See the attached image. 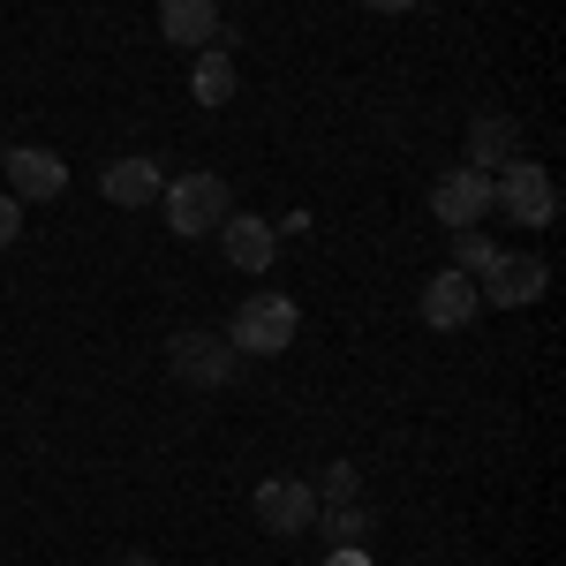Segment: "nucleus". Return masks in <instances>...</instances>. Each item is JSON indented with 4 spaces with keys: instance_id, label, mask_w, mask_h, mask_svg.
<instances>
[{
    "instance_id": "1",
    "label": "nucleus",
    "mask_w": 566,
    "mask_h": 566,
    "mask_svg": "<svg viewBox=\"0 0 566 566\" xmlns=\"http://www.w3.org/2000/svg\"><path fill=\"white\" fill-rule=\"evenodd\" d=\"M159 205H167V227H175L181 242H205L219 234V219L234 212V197H227V181L219 175H181L159 189Z\"/></svg>"
},
{
    "instance_id": "2",
    "label": "nucleus",
    "mask_w": 566,
    "mask_h": 566,
    "mask_svg": "<svg viewBox=\"0 0 566 566\" xmlns=\"http://www.w3.org/2000/svg\"><path fill=\"white\" fill-rule=\"evenodd\" d=\"M295 333H303V310L287 303V295H250V303L234 310V355H280V348H295Z\"/></svg>"
},
{
    "instance_id": "3",
    "label": "nucleus",
    "mask_w": 566,
    "mask_h": 566,
    "mask_svg": "<svg viewBox=\"0 0 566 566\" xmlns=\"http://www.w3.org/2000/svg\"><path fill=\"white\" fill-rule=\"evenodd\" d=\"M167 370L197 392H219V386H234L242 355H234V340H219V333H175L167 340Z\"/></svg>"
},
{
    "instance_id": "4",
    "label": "nucleus",
    "mask_w": 566,
    "mask_h": 566,
    "mask_svg": "<svg viewBox=\"0 0 566 566\" xmlns=\"http://www.w3.org/2000/svg\"><path fill=\"white\" fill-rule=\"evenodd\" d=\"M491 205H506L522 227H552V219H559V189H552V175H544V167L522 151L514 167H499V181H491Z\"/></svg>"
},
{
    "instance_id": "5",
    "label": "nucleus",
    "mask_w": 566,
    "mask_h": 566,
    "mask_svg": "<svg viewBox=\"0 0 566 566\" xmlns=\"http://www.w3.org/2000/svg\"><path fill=\"white\" fill-rule=\"evenodd\" d=\"M0 175H8V197H15V205H53V197L69 189V159L45 151V144H23V151L0 159Z\"/></svg>"
},
{
    "instance_id": "6",
    "label": "nucleus",
    "mask_w": 566,
    "mask_h": 566,
    "mask_svg": "<svg viewBox=\"0 0 566 566\" xmlns=\"http://www.w3.org/2000/svg\"><path fill=\"white\" fill-rule=\"evenodd\" d=\"M431 212H438L446 234L476 227V219L491 212V175H476V167H446V175L431 181Z\"/></svg>"
},
{
    "instance_id": "7",
    "label": "nucleus",
    "mask_w": 566,
    "mask_h": 566,
    "mask_svg": "<svg viewBox=\"0 0 566 566\" xmlns=\"http://www.w3.org/2000/svg\"><path fill=\"white\" fill-rule=\"evenodd\" d=\"M317 522V491L295 476H272L258 483V528H272V536H303V528Z\"/></svg>"
},
{
    "instance_id": "8",
    "label": "nucleus",
    "mask_w": 566,
    "mask_h": 566,
    "mask_svg": "<svg viewBox=\"0 0 566 566\" xmlns=\"http://www.w3.org/2000/svg\"><path fill=\"white\" fill-rule=\"evenodd\" d=\"M544 287H552V264H544V258H499V264L476 280V295H483V303H499V310L536 303Z\"/></svg>"
},
{
    "instance_id": "9",
    "label": "nucleus",
    "mask_w": 566,
    "mask_h": 566,
    "mask_svg": "<svg viewBox=\"0 0 566 566\" xmlns=\"http://www.w3.org/2000/svg\"><path fill=\"white\" fill-rule=\"evenodd\" d=\"M219 250H227L234 272H264L272 250H280V234H272V219H258V212H227L219 219Z\"/></svg>"
},
{
    "instance_id": "10",
    "label": "nucleus",
    "mask_w": 566,
    "mask_h": 566,
    "mask_svg": "<svg viewBox=\"0 0 566 566\" xmlns=\"http://www.w3.org/2000/svg\"><path fill=\"white\" fill-rule=\"evenodd\" d=\"M476 310H483V295L469 272H438L431 287H423V325H438V333H461Z\"/></svg>"
},
{
    "instance_id": "11",
    "label": "nucleus",
    "mask_w": 566,
    "mask_h": 566,
    "mask_svg": "<svg viewBox=\"0 0 566 566\" xmlns=\"http://www.w3.org/2000/svg\"><path fill=\"white\" fill-rule=\"evenodd\" d=\"M159 159H114L106 175H98V197L106 205H122V212H136V205H159Z\"/></svg>"
},
{
    "instance_id": "12",
    "label": "nucleus",
    "mask_w": 566,
    "mask_h": 566,
    "mask_svg": "<svg viewBox=\"0 0 566 566\" xmlns=\"http://www.w3.org/2000/svg\"><path fill=\"white\" fill-rule=\"evenodd\" d=\"M159 39L167 45H212L219 39V0H159Z\"/></svg>"
},
{
    "instance_id": "13",
    "label": "nucleus",
    "mask_w": 566,
    "mask_h": 566,
    "mask_svg": "<svg viewBox=\"0 0 566 566\" xmlns=\"http://www.w3.org/2000/svg\"><path fill=\"white\" fill-rule=\"evenodd\" d=\"M514 159H522V129L506 114H483L476 129H469V167L491 175V167H514Z\"/></svg>"
},
{
    "instance_id": "14",
    "label": "nucleus",
    "mask_w": 566,
    "mask_h": 566,
    "mask_svg": "<svg viewBox=\"0 0 566 566\" xmlns=\"http://www.w3.org/2000/svg\"><path fill=\"white\" fill-rule=\"evenodd\" d=\"M189 91H197V106H227V98H234V61H227L219 45H205L197 69H189Z\"/></svg>"
},
{
    "instance_id": "15",
    "label": "nucleus",
    "mask_w": 566,
    "mask_h": 566,
    "mask_svg": "<svg viewBox=\"0 0 566 566\" xmlns=\"http://www.w3.org/2000/svg\"><path fill=\"white\" fill-rule=\"evenodd\" d=\"M499 258H506V250H499L491 234H476V227H461V234H453V272H469V280H483V272H491Z\"/></svg>"
},
{
    "instance_id": "16",
    "label": "nucleus",
    "mask_w": 566,
    "mask_h": 566,
    "mask_svg": "<svg viewBox=\"0 0 566 566\" xmlns=\"http://www.w3.org/2000/svg\"><path fill=\"white\" fill-rule=\"evenodd\" d=\"M325 528H333V544L363 552V544H370V506H363V499H340V506H325Z\"/></svg>"
},
{
    "instance_id": "17",
    "label": "nucleus",
    "mask_w": 566,
    "mask_h": 566,
    "mask_svg": "<svg viewBox=\"0 0 566 566\" xmlns=\"http://www.w3.org/2000/svg\"><path fill=\"white\" fill-rule=\"evenodd\" d=\"M310 491H317V506H340V499H355V491H363V476H355L348 461H333V469L310 483Z\"/></svg>"
},
{
    "instance_id": "18",
    "label": "nucleus",
    "mask_w": 566,
    "mask_h": 566,
    "mask_svg": "<svg viewBox=\"0 0 566 566\" xmlns=\"http://www.w3.org/2000/svg\"><path fill=\"white\" fill-rule=\"evenodd\" d=\"M15 234H23V205H15V197H0V250H8Z\"/></svg>"
},
{
    "instance_id": "19",
    "label": "nucleus",
    "mask_w": 566,
    "mask_h": 566,
    "mask_svg": "<svg viewBox=\"0 0 566 566\" xmlns=\"http://www.w3.org/2000/svg\"><path fill=\"white\" fill-rule=\"evenodd\" d=\"M363 8H378V15H400V8H423V0H363Z\"/></svg>"
},
{
    "instance_id": "20",
    "label": "nucleus",
    "mask_w": 566,
    "mask_h": 566,
    "mask_svg": "<svg viewBox=\"0 0 566 566\" xmlns=\"http://www.w3.org/2000/svg\"><path fill=\"white\" fill-rule=\"evenodd\" d=\"M325 566H370V559H363V552H348V544H340V552H333V559H325Z\"/></svg>"
},
{
    "instance_id": "21",
    "label": "nucleus",
    "mask_w": 566,
    "mask_h": 566,
    "mask_svg": "<svg viewBox=\"0 0 566 566\" xmlns=\"http://www.w3.org/2000/svg\"><path fill=\"white\" fill-rule=\"evenodd\" d=\"M122 566H159V559H144V552H129V559H122Z\"/></svg>"
},
{
    "instance_id": "22",
    "label": "nucleus",
    "mask_w": 566,
    "mask_h": 566,
    "mask_svg": "<svg viewBox=\"0 0 566 566\" xmlns=\"http://www.w3.org/2000/svg\"><path fill=\"white\" fill-rule=\"evenodd\" d=\"M0 159H8V144H0Z\"/></svg>"
}]
</instances>
